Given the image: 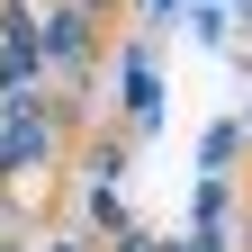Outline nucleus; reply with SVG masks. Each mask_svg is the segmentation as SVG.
Returning <instances> with one entry per match:
<instances>
[{
	"label": "nucleus",
	"mask_w": 252,
	"mask_h": 252,
	"mask_svg": "<svg viewBox=\"0 0 252 252\" xmlns=\"http://www.w3.org/2000/svg\"><path fill=\"white\" fill-rule=\"evenodd\" d=\"M45 54H54V63H81V18H54V27H45Z\"/></svg>",
	"instance_id": "nucleus-1"
}]
</instances>
